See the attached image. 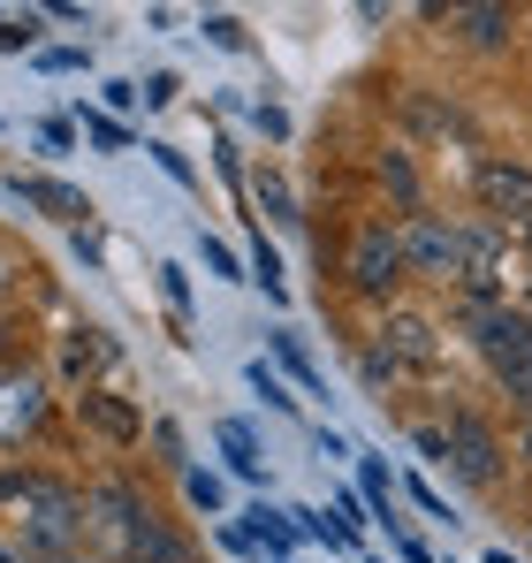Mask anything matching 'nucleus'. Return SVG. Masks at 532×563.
I'll return each instance as SVG.
<instances>
[{"label": "nucleus", "mask_w": 532, "mask_h": 563, "mask_svg": "<svg viewBox=\"0 0 532 563\" xmlns=\"http://www.w3.org/2000/svg\"><path fill=\"white\" fill-rule=\"evenodd\" d=\"M23 198H31V206H46V213H62V221H85V213H91L69 184H46V176H38V184H23Z\"/></svg>", "instance_id": "13"}, {"label": "nucleus", "mask_w": 532, "mask_h": 563, "mask_svg": "<svg viewBox=\"0 0 532 563\" xmlns=\"http://www.w3.org/2000/svg\"><path fill=\"white\" fill-rule=\"evenodd\" d=\"M77 411H85V427H99L107 442H137V434H145V427H137V411H130L122 396H107V388H85V396H77Z\"/></svg>", "instance_id": "10"}, {"label": "nucleus", "mask_w": 532, "mask_h": 563, "mask_svg": "<svg viewBox=\"0 0 532 563\" xmlns=\"http://www.w3.org/2000/svg\"><path fill=\"white\" fill-rule=\"evenodd\" d=\"M259 206L274 213V221H297V213H289V184H281V176H259Z\"/></svg>", "instance_id": "15"}, {"label": "nucleus", "mask_w": 532, "mask_h": 563, "mask_svg": "<svg viewBox=\"0 0 532 563\" xmlns=\"http://www.w3.org/2000/svg\"><path fill=\"white\" fill-rule=\"evenodd\" d=\"M252 388H259V396L274 404V411H289V404H297V396H289V388H281L274 374H266V366H252Z\"/></svg>", "instance_id": "17"}, {"label": "nucleus", "mask_w": 532, "mask_h": 563, "mask_svg": "<svg viewBox=\"0 0 532 563\" xmlns=\"http://www.w3.org/2000/svg\"><path fill=\"white\" fill-rule=\"evenodd\" d=\"M472 343H479L487 374L532 411V312H518V305H472Z\"/></svg>", "instance_id": "3"}, {"label": "nucleus", "mask_w": 532, "mask_h": 563, "mask_svg": "<svg viewBox=\"0 0 532 563\" xmlns=\"http://www.w3.org/2000/svg\"><path fill=\"white\" fill-rule=\"evenodd\" d=\"M281 366H289V374L304 380V388H320V374H312V358H304V351H297V343H289V335H281Z\"/></svg>", "instance_id": "19"}, {"label": "nucleus", "mask_w": 532, "mask_h": 563, "mask_svg": "<svg viewBox=\"0 0 532 563\" xmlns=\"http://www.w3.org/2000/svg\"><path fill=\"white\" fill-rule=\"evenodd\" d=\"M380 358H388L396 374H442V335H434V320H419V312H388V328H380Z\"/></svg>", "instance_id": "8"}, {"label": "nucleus", "mask_w": 532, "mask_h": 563, "mask_svg": "<svg viewBox=\"0 0 532 563\" xmlns=\"http://www.w3.org/2000/svg\"><path fill=\"white\" fill-rule=\"evenodd\" d=\"M114 563H190V549H182L176 533H168V526H160V518L145 510V526L130 533V549H122Z\"/></svg>", "instance_id": "11"}, {"label": "nucleus", "mask_w": 532, "mask_h": 563, "mask_svg": "<svg viewBox=\"0 0 532 563\" xmlns=\"http://www.w3.org/2000/svg\"><path fill=\"white\" fill-rule=\"evenodd\" d=\"M190 503H198V510H221V479H213V472H190Z\"/></svg>", "instance_id": "18"}, {"label": "nucleus", "mask_w": 532, "mask_h": 563, "mask_svg": "<svg viewBox=\"0 0 532 563\" xmlns=\"http://www.w3.org/2000/svg\"><path fill=\"white\" fill-rule=\"evenodd\" d=\"M351 282L365 297H388V289L403 282V236H396L388 221H365L351 236Z\"/></svg>", "instance_id": "6"}, {"label": "nucleus", "mask_w": 532, "mask_h": 563, "mask_svg": "<svg viewBox=\"0 0 532 563\" xmlns=\"http://www.w3.org/2000/svg\"><path fill=\"white\" fill-rule=\"evenodd\" d=\"M448 23H464L472 46H502V38H510V8H456Z\"/></svg>", "instance_id": "12"}, {"label": "nucleus", "mask_w": 532, "mask_h": 563, "mask_svg": "<svg viewBox=\"0 0 532 563\" xmlns=\"http://www.w3.org/2000/svg\"><path fill=\"white\" fill-rule=\"evenodd\" d=\"M160 297L176 305V320H182V305H190V289H182V275H176V267H160Z\"/></svg>", "instance_id": "22"}, {"label": "nucleus", "mask_w": 532, "mask_h": 563, "mask_svg": "<svg viewBox=\"0 0 532 563\" xmlns=\"http://www.w3.org/2000/svg\"><path fill=\"white\" fill-rule=\"evenodd\" d=\"M0 46H31V15H0Z\"/></svg>", "instance_id": "21"}, {"label": "nucleus", "mask_w": 532, "mask_h": 563, "mask_svg": "<svg viewBox=\"0 0 532 563\" xmlns=\"http://www.w3.org/2000/svg\"><path fill=\"white\" fill-rule=\"evenodd\" d=\"M62 563H99V556H62Z\"/></svg>", "instance_id": "29"}, {"label": "nucleus", "mask_w": 532, "mask_h": 563, "mask_svg": "<svg viewBox=\"0 0 532 563\" xmlns=\"http://www.w3.org/2000/svg\"><path fill=\"white\" fill-rule=\"evenodd\" d=\"M153 161H160V168H168V176H176V184H190V161H182L176 145H153Z\"/></svg>", "instance_id": "24"}, {"label": "nucleus", "mask_w": 532, "mask_h": 563, "mask_svg": "<svg viewBox=\"0 0 532 563\" xmlns=\"http://www.w3.org/2000/svg\"><path fill=\"white\" fill-rule=\"evenodd\" d=\"M472 198H479L495 221H525L532 229V168L525 161H479V168H472Z\"/></svg>", "instance_id": "7"}, {"label": "nucleus", "mask_w": 532, "mask_h": 563, "mask_svg": "<svg viewBox=\"0 0 532 563\" xmlns=\"http://www.w3.org/2000/svg\"><path fill=\"white\" fill-rule=\"evenodd\" d=\"M8 282H15V260H8V252H0V297H8Z\"/></svg>", "instance_id": "26"}, {"label": "nucleus", "mask_w": 532, "mask_h": 563, "mask_svg": "<svg viewBox=\"0 0 532 563\" xmlns=\"http://www.w3.org/2000/svg\"><path fill=\"white\" fill-rule=\"evenodd\" d=\"M380 176H388V184H396V198H403V206H411V198H419V190H411V168H403V161H396V153H388V161H380Z\"/></svg>", "instance_id": "20"}, {"label": "nucleus", "mask_w": 532, "mask_h": 563, "mask_svg": "<svg viewBox=\"0 0 532 563\" xmlns=\"http://www.w3.org/2000/svg\"><path fill=\"white\" fill-rule=\"evenodd\" d=\"M403 236V267L411 275H434V282H456L472 289L479 305H495V282H502V244L495 229H456V221H434V213H411Z\"/></svg>", "instance_id": "1"}, {"label": "nucleus", "mask_w": 532, "mask_h": 563, "mask_svg": "<svg viewBox=\"0 0 532 563\" xmlns=\"http://www.w3.org/2000/svg\"><path fill=\"white\" fill-rule=\"evenodd\" d=\"M442 465L456 472V479H472V487H495V427H487L479 411H448Z\"/></svg>", "instance_id": "5"}, {"label": "nucleus", "mask_w": 532, "mask_h": 563, "mask_svg": "<svg viewBox=\"0 0 532 563\" xmlns=\"http://www.w3.org/2000/svg\"><path fill=\"white\" fill-rule=\"evenodd\" d=\"M525 465H532V427H525Z\"/></svg>", "instance_id": "28"}, {"label": "nucleus", "mask_w": 532, "mask_h": 563, "mask_svg": "<svg viewBox=\"0 0 532 563\" xmlns=\"http://www.w3.org/2000/svg\"><path fill=\"white\" fill-rule=\"evenodd\" d=\"M38 411H46V396H38V374H0V442L31 434V427H38Z\"/></svg>", "instance_id": "9"}, {"label": "nucleus", "mask_w": 532, "mask_h": 563, "mask_svg": "<svg viewBox=\"0 0 532 563\" xmlns=\"http://www.w3.org/2000/svg\"><path fill=\"white\" fill-rule=\"evenodd\" d=\"M365 503H373V510H388V472H380V465H365Z\"/></svg>", "instance_id": "23"}, {"label": "nucleus", "mask_w": 532, "mask_h": 563, "mask_svg": "<svg viewBox=\"0 0 532 563\" xmlns=\"http://www.w3.org/2000/svg\"><path fill=\"white\" fill-rule=\"evenodd\" d=\"M244 541H266V549H289V526H274V510H252V533Z\"/></svg>", "instance_id": "16"}, {"label": "nucleus", "mask_w": 532, "mask_h": 563, "mask_svg": "<svg viewBox=\"0 0 532 563\" xmlns=\"http://www.w3.org/2000/svg\"><path fill=\"white\" fill-rule=\"evenodd\" d=\"M137 526H145V495H137V487H122V479H99V487H85V533L107 549V556H122Z\"/></svg>", "instance_id": "4"}, {"label": "nucleus", "mask_w": 532, "mask_h": 563, "mask_svg": "<svg viewBox=\"0 0 532 563\" xmlns=\"http://www.w3.org/2000/svg\"><path fill=\"white\" fill-rule=\"evenodd\" d=\"M221 450H229V465H236V472H259V450H252V434H244L236 419L221 427Z\"/></svg>", "instance_id": "14"}, {"label": "nucleus", "mask_w": 532, "mask_h": 563, "mask_svg": "<svg viewBox=\"0 0 532 563\" xmlns=\"http://www.w3.org/2000/svg\"><path fill=\"white\" fill-rule=\"evenodd\" d=\"M85 130L99 137V145H122V122H107V114H85Z\"/></svg>", "instance_id": "25"}, {"label": "nucleus", "mask_w": 532, "mask_h": 563, "mask_svg": "<svg viewBox=\"0 0 532 563\" xmlns=\"http://www.w3.org/2000/svg\"><path fill=\"white\" fill-rule=\"evenodd\" d=\"M15 518H23V556L31 563H62L85 541V495L62 479H15Z\"/></svg>", "instance_id": "2"}, {"label": "nucleus", "mask_w": 532, "mask_h": 563, "mask_svg": "<svg viewBox=\"0 0 532 563\" xmlns=\"http://www.w3.org/2000/svg\"><path fill=\"white\" fill-rule=\"evenodd\" d=\"M0 563H31V556H23V549H15V541H0Z\"/></svg>", "instance_id": "27"}]
</instances>
